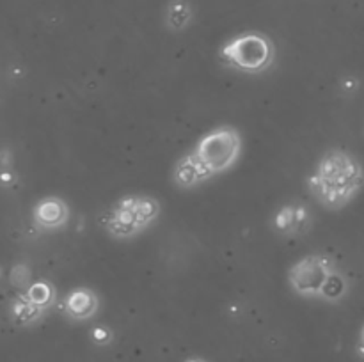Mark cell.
<instances>
[{
    "instance_id": "ba28073f",
    "label": "cell",
    "mask_w": 364,
    "mask_h": 362,
    "mask_svg": "<svg viewBox=\"0 0 364 362\" xmlns=\"http://www.w3.org/2000/svg\"><path fill=\"white\" fill-rule=\"evenodd\" d=\"M212 180L208 170L203 167V163L196 158L194 153H187L176 162L173 170V181L178 188L191 190V188L205 185L206 181Z\"/></svg>"
},
{
    "instance_id": "9c48e42d",
    "label": "cell",
    "mask_w": 364,
    "mask_h": 362,
    "mask_svg": "<svg viewBox=\"0 0 364 362\" xmlns=\"http://www.w3.org/2000/svg\"><path fill=\"white\" fill-rule=\"evenodd\" d=\"M63 307L71 319H77V322L91 319L98 312V295L89 287H75L66 295Z\"/></svg>"
},
{
    "instance_id": "9a60e30c",
    "label": "cell",
    "mask_w": 364,
    "mask_h": 362,
    "mask_svg": "<svg viewBox=\"0 0 364 362\" xmlns=\"http://www.w3.org/2000/svg\"><path fill=\"white\" fill-rule=\"evenodd\" d=\"M187 362H205V361H201V358H191V361H187Z\"/></svg>"
},
{
    "instance_id": "52a82bcc",
    "label": "cell",
    "mask_w": 364,
    "mask_h": 362,
    "mask_svg": "<svg viewBox=\"0 0 364 362\" xmlns=\"http://www.w3.org/2000/svg\"><path fill=\"white\" fill-rule=\"evenodd\" d=\"M68 216H70V208H68V204L63 199L55 197V195L41 199L36 204L34 213H32L36 226L45 231H53L63 227L68 222Z\"/></svg>"
},
{
    "instance_id": "277c9868",
    "label": "cell",
    "mask_w": 364,
    "mask_h": 362,
    "mask_svg": "<svg viewBox=\"0 0 364 362\" xmlns=\"http://www.w3.org/2000/svg\"><path fill=\"white\" fill-rule=\"evenodd\" d=\"M242 135L235 126L224 124L210 130L198 141L192 153L203 163L210 176L228 172L242 155Z\"/></svg>"
},
{
    "instance_id": "5b68a950",
    "label": "cell",
    "mask_w": 364,
    "mask_h": 362,
    "mask_svg": "<svg viewBox=\"0 0 364 362\" xmlns=\"http://www.w3.org/2000/svg\"><path fill=\"white\" fill-rule=\"evenodd\" d=\"M336 270V265L329 256L309 254L291 265L288 270V283L301 297L320 298L323 286Z\"/></svg>"
},
{
    "instance_id": "8fae6325",
    "label": "cell",
    "mask_w": 364,
    "mask_h": 362,
    "mask_svg": "<svg viewBox=\"0 0 364 362\" xmlns=\"http://www.w3.org/2000/svg\"><path fill=\"white\" fill-rule=\"evenodd\" d=\"M25 297H27L28 302L39 307L41 311H46L50 305L53 304V298H55V290L50 283H45V280H38V283L28 284L27 291H25Z\"/></svg>"
},
{
    "instance_id": "7c38bea8",
    "label": "cell",
    "mask_w": 364,
    "mask_h": 362,
    "mask_svg": "<svg viewBox=\"0 0 364 362\" xmlns=\"http://www.w3.org/2000/svg\"><path fill=\"white\" fill-rule=\"evenodd\" d=\"M11 312H13L14 322H18L20 325H31V323L38 322L45 311H41L39 307H36L32 302H28L25 295H20V297L13 302Z\"/></svg>"
},
{
    "instance_id": "7a4b0ae2",
    "label": "cell",
    "mask_w": 364,
    "mask_h": 362,
    "mask_svg": "<svg viewBox=\"0 0 364 362\" xmlns=\"http://www.w3.org/2000/svg\"><path fill=\"white\" fill-rule=\"evenodd\" d=\"M160 215V202L151 195H127L110 206L102 226L116 240H130L148 229Z\"/></svg>"
},
{
    "instance_id": "6da1fadb",
    "label": "cell",
    "mask_w": 364,
    "mask_h": 362,
    "mask_svg": "<svg viewBox=\"0 0 364 362\" xmlns=\"http://www.w3.org/2000/svg\"><path fill=\"white\" fill-rule=\"evenodd\" d=\"M361 187V163L343 149L327 151L308 177V190L318 204L331 212H338L354 201Z\"/></svg>"
},
{
    "instance_id": "8992f818",
    "label": "cell",
    "mask_w": 364,
    "mask_h": 362,
    "mask_svg": "<svg viewBox=\"0 0 364 362\" xmlns=\"http://www.w3.org/2000/svg\"><path fill=\"white\" fill-rule=\"evenodd\" d=\"M272 227L276 229V233L283 234V236L297 238L311 227V215H309L308 208L301 202L287 204L276 213Z\"/></svg>"
},
{
    "instance_id": "5bb4252c",
    "label": "cell",
    "mask_w": 364,
    "mask_h": 362,
    "mask_svg": "<svg viewBox=\"0 0 364 362\" xmlns=\"http://www.w3.org/2000/svg\"><path fill=\"white\" fill-rule=\"evenodd\" d=\"M91 336L96 344H109L112 341V332L107 327H96L91 332Z\"/></svg>"
},
{
    "instance_id": "4fadbf2b",
    "label": "cell",
    "mask_w": 364,
    "mask_h": 362,
    "mask_svg": "<svg viewBox=\"0 0 364 362\" xmlns=\"http://www.w3.org/2000/svg\"><path fill=\"white\" fill-rule=\"evenodd\" d=\"M347 291H348L347 279H345V277L336 270V272L329 277L326 286H323L320 298H323L326 302H340L341 298H345Z\"/></svg>"
},
{
    "instance_id": "30bf717a",
    "label": "cell",
    "mask_w": 364,
    "mask_h": 362,
    "mask_svg": "<svg viewBox=\"0 0 364 362\" xmlns=\"http://www.w3.org/2000/svg\"><path fill=\"white\" fill-rule=\"evenodd\" d=\"M194 11L187 0H171L166 7V27L173 32H181L191 25Z\"/></svg>"
},
{
    "instance_id": "3957f363",
    "label": "cell",
    "mask_w": 364,
    "mask_h": 362,
    "mask_svg": "<svg viewBox=\"0 0 364 362\" xmlns=\"http://www.w3.org/2000/svg\"><path fill=\"white\" fill-rule=\"evenodd\" d=\"M219 57L224 66L245 75L265 73L276 59L272 39L262 32H242L220 46Z\"/></svg>"
}]
</instances>
